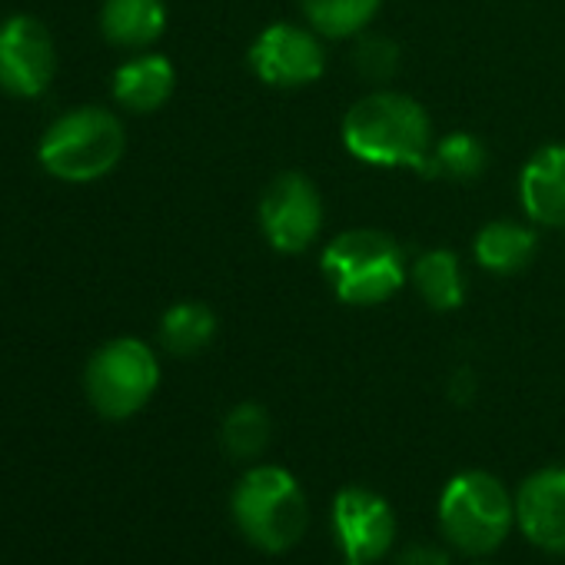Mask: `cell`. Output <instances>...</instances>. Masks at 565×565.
<instances>
[{"mask_svg":"<svg viewBox=\"0 0 565 565\" xmlns=\"http://www.w3.org/2000/svg\"><path fill=\"white\" fill-rule=\"evenodd\" d=\"M340 140L350 157L380 170H416L429 177L433 120L426 107L399 90H373L360 97L340 124Z\"/></svg>","mask_w":565,"mask_h":565,"instance_id":"1","label":"cell"},{"mask_svg":"<svg viewBox=\"0 0 565 565\" xmlns=\"http://www.w3.org/2000/svg\"><path fill=\"white\" fill-rule=\"evenodd\" d=\"M323 279L347 307H380L409 279L406 249L383 230L356 226L333 236L320 256Z\"/></svg>","mask_w":565,"mask_h":565,"instance_id":"2","label":"cell"},{"mask_svg":"<svg viewBox=\"0 0 565 565\" xmlns=\"http://www.w3.org/2000/svg\"><path fill=\"white\" fill-rule=\"evenodd\" d=\"M236 529L249 545L269 555L290 552L310 525V502L297 476L282 466H253L230 495Z\"/></svg>","mask_w":565,"mask_h":565,"instance_id":"3","label":"cell"},{"mask_svg":"<svg viewBox=\"0 0 565 565\" xmlns=\"http://www.w3.org/2000/svg\"><path fill=\"white\" fill-rule=\"evenodd\" d=\"M127 150V134L117 114L104 107H77L57 117L41 137V167L64 183H90L107 177Z\"/></svg>","mask_w":565,"mask_h":565,"instance_id":"4","label":"cell"},{"mask_svg":"<svg viewBox=\"0 0 565 565\" xmlns=\"http://www.w3.org/2000/svg\"><path fill=\"white\" fill-rule=\"evenodd\" d=\"M439 525L462 555H489L515 525V495L486 469L459 472L439 495Z\"/></svg>","mask_w":565,"mask_h":565,"instance_id":"5","label":"cell"},{"mask_svg":"<svg viewBox=\"0 0 565 565\" xmlns=\"http://www.w3.org/2000/svg\"><path fill=\"white\" fill-rule=\"evenodd\" d=\"M157 386H160V360L137 337H117L104 343L84 370L87 399L104 419L137 416L153 399Z\"/></svg>","mask_w":565,"mask_h":565,"instance_id":"6","label":"cell"},{"mask_svg":"<svg viewBox=\"0 0 565 565\" xmlns=\"http://www.w3.org/2000/svg\"><path fill=\"white\" fill-rule=\"evenodd\" d=\"M256 223L269 249L282 256L307 253L323 233V196L300 170L276 173L259 193Z\"/></svg>","mask_w":565,"mask_h":565,"instance_id":"7","label":"cell"},{"mask_svg":"<svg viewBox=\"0 0 565 565\" xmlns=\"http://www.w3.org/2000/svg\"><path fill=\"white\" fill-rule=\"evenodd\" d=\"M246 64H249L253 77L266 87H276V90L310 87L327 71L323 38L310 24L307 28L290 24V21L266 24L253 38V44L246 51Z\"/></svg>","mask_w":565,"mask_h":565,"instance_id":"8","label":"cell"},{"mask_svg":"<svg viewBox=\"0 0 565 565\" xmlns=\"http://www.w3.org/2000/svg\"><path fill=\"white\" fill-rule=\"evenodd\" d=\"M333 532L343 565H373L396 545V512L380 492L347 486L333 499Z\"/></svg>","mask_w":565,"mask_h":565,"instance_id":"9","label":"cell"},{"mask_svg":"<svg viewBox=\"0 0 565 565\" xmlns=\"http://www.w3.org/2000/svg\"><path fill=\"white\" fill-rule=\"evenodd\" d=\"M57 71V51L51 31L28 14L8 18L0 24V90L34 100L41 97Z\"/></svg>","mask_w":565,"mask_h":565,"instance_id":"10","label":"cell"},{"mask_svg":"<svg viewBox=\"0 0 565 565\" xmlns=\"http://www.w3.org/2000/svg\"><path fill=\"white\" fill-rule=\"evenodd\" d=\"M515 522L535 548L565 552V469H539L519 486Z\"/></svg>","mask_w":565,"mask_h":565,"instance_id":"11","label":"cell"},{"mask_svg":"<svg viewBox=\"0 0 565 565\" xmlns=\"http://www.w3.org/2000/svg\"><path fill=\"white\" fill-rule=\"evenodd\" d=\"M519 203L535 226H565V143H545L522 163Z\"/></svg>","mask_w":565,"mask_h":565,"instance_id":"12","label":"cell"},{"mask_svg":"<svg viewBox=\"0 0 565 565\" xmlns=\"http://www.w3.org/2000/svg\"><path fill=\"white\" fill-rule=\"evenodd\" d=\"M177 87V71L163 54H137L114 71V100L130 114L160 110Z\"/></svg>","mask_w":565,"mask_h":565,"instance_id":"13","label":"cell"},{"mask_svg":"<svg viewBox=\"0 0 565 565\" xmlns=\"http://www.w3.org/2000/svg\"><path fill=\"white\" fill-rule=\"evenodd\" d=\"M409 282L436 313H452L466 303V269L456 249L429 246L409 263Z\"/></svg>","mask_w":565,"mask_h":565,"instance_id":"14","label":"cell"},{"mask_svg":"<svg viewBox=\"0 0 565 565\" xmlns=\"http://www.w3.org/2000/svg\"><path fill=\"white\" fill-rule=\"evenodd\" d=\"M535 249H539L535 230L519 220H489L472 236V256L492 276L522 273L535 259Z\"/></svg>","mask_w":565,"mask_h":565,"instance_id":"15","label":"cell"},{"mask_svg":"<svg viewBox=\"0 0 565 565\" xmlns=\"http://www.w3.org/2000/svg\"><path fill=\"white\" fill-rule=\"evenodd\" d=\"M100 31L114 47L143 51L163 38L167 4L163 0H104Z\"/></svg>","mask_w":565,"mask_h":565,"instance_id":"16","label":"cell"},{"mask_svg":"<svg viewBox=\"0 0 565 565\" xmlns=\"http://www.w3.org/2000/svg\"><path fill=\"white\" fill-rule=\"evenodd\" d=\"M216 337V313L206 303L183 300L160 317V343L173 356H196Z\"/></svg>","mask_w":565,"mask_h":565,"instance_id":"17","label":"cell"},{"mask_svg":"<svg viewBox=\"0 0 565 565\" xmlns=\"http://www.w3.org/2000/svg\"><path fill=\"white\" fill-rule=\"evenodd\" d=\"M300 8L323 41H350L373 24L383 0H300Z\"/></svg>","mask_w":565,"mask_h":565,"instance_id":"18","label":"cell"},{"mask_svg":"<svg viewBox=\"0 0 565 565\" xmlns=\"http://www.w3.org/2000/svg\"><path fill=\"white\" fill-rule=\"evenodd\" d=\"M273 439V419L259 403H236L220 426V443L233 459H256Z\"/></svg>","mask_w":565,"mask_h":565,"instance_id":"19","label":"cell"},{"mask_svg":"<svg viewBox=\"0 0 565 565\" xmlns=\"http://www.w3.org/2000/svg\"><path fill=\"white\" fill-rule=\"evenodd\" d=\"M489 163V150L486 143L469 134V130H452L446 137H439L433 143V157H429V177H443V180H476Z\"/></svg>","mask_w":565,"mask_h":565,"instance_id":"20","label":"cell"},{"mask_svg":"<svg viewBox=\"0 0 565 565\" xmlns=\"http://www.w3.org/2000/svg\"><path fill=\"white\" fill-rule=\"evenodd\" d=\"M399 47L390 41V38H363L360 44H356V71L366 77V81H373V84H386V81H393L396 77V71H399Z\"/></svg>","mask_w":565,"mask_h":565,"instance_id":"21","label":"cell"},{"mask_svg":"<svg viewBox=\"0 0 565 565\" xmlns=\"http://www.w3.org/2000/svg\"><path fill=\"white\" fill-rule=\"evenodd\" d=\"M396 565H449V552L429 542H413L396 555Z\"/></svg>","mask_w":565,"mask_h":565,"instance_id":"22","label":"cell"},{"mask_svg":"<svg viewBox=\"0 0 565 565\" xmlns=\"http://www.w3.org/2000/svg\"><path fill=\"white\" fill-rule=\"evenodd\" d=\"M472 396H476V376H472V370H456L452 380H449V399L459 403V406H466Z\"/></svg>","mask_w":565,"mask_h":565,"instance_id":"23","label":"cell"}]
</instances>
